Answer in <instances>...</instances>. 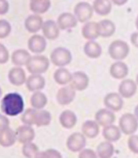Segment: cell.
Returning <instances> with one entry per match:
<instances>
[{
    "instance_id": "cell-32",
    "label": "cell",
    "mask_w": 138,
    "mask_h": 158,
    "mask_svg": "<svg viewBox=\"0 0 138 158\" xmlns=\"http://www.w3.org/2000/svg\"><path fill=\"white\" fill-rule=\"evenodd\" d=\"M111 143L112 142L106 141L98 145L96 153L98 157L100 158H110L113 156L115 148Z\"/></svg>"
},
{
    "instance_id": "cell-3",
    "label": "cell",
    "mask_w": 138,
    "mask_h": 158,
    "mask_svg": "<svg viewBox=\"0 0 138 158\" xmlns=\"http://www.w3.org/2000/svg\"><path fill=\"white\" fill-rule=\"evenodd\" d=\"M109 53L110 58L113 60L117 61L123 60L128 56L129 46L127 42L123 40H115L109 46Z\"/></svg>"
},
{
    "instance_id": "cell-39",
    "label": "cell",
    "mask_w": 138,
    "mask_h": 158,
    "mask_svg": "<svg viewBox=\"0 0 138 158\" xmlns=\"http://www.w3.org/2000/svg\"><path fill=\"white\" fill-rule=\"evenodd\" d=\"M127 145L129 149L133 153L138 154V135H131L130 136L128 139Z\"/></svg>"
},
{
    "instance_id": "cell-44",
    "label": "cell",
    "mask_w": 138,
    "mask_h": 158,
    "mask_svg": "<svg viewBox=\"0 0 138 158\" xmlns=\"http://www.w3.org/2000/svg\"><path fill=\"white\" fill-rule=\"evenodd\" d=\"M131 44L138 48V32H134L131 35Z\"/></svg>"
},
{
    "instance_id": "cell-48",
    "label": "cell",
    "mask_w": 138,
    "mask_h": 158,
    "mask_svg": "<svg viewBox=\"0 0 138 158\" xmlns=\"http://www.w3.org/2000/svg\"><path fill=\"white\" fill-rule=\"evenodd\" d=\"M2 95V90L1 87H0V98H1Z\"/></svg>"
},
{
    "instance_id": "cell-5",
    "label": "cell",
    "mask_w": 138,
    "mask_h": 158,
    "mask_svg": "<svg viewBox=\"0 0 138 158\" xmlns=\"http://www.w3.org/2000/svg\"><path fill=\"white\" fill-rule=\"evenodd\" d=\"M119 128L125 135H131L136 133L138 129V119L135 114L125 113L119 119Z\"/></svg>"
},
{
    "instance_id": "cell-26",
    "label": "cell",
    "mask_w": 138,
    "mask_h": 158,
    "mask_svg": "<svg viewBox=\"0 0 138 158\" xmlns=\"http://www.w3.org/2000/svg\"><path fill=\"white\" fill-rule=\"evenodd\" d=\"M82 34L83 37L88 40H94L99 36L98 23L94 22H86L82 27Z\"/></svg>"
},
{
    "instance_id": "cell-13",
    "label": "cell",
    "mask_w": 138,
    "mask_h": 158,
    "mask_svg": "<svg viewBox=\"0 0 138 158\" xmlns=\"http://www.w3.org/2000/svg\"><path fill=\"white\" fill-rule=\"evenodd\" d=\"M95 121L102 127L113 124L115 121V115L112 110L108 109H101L95 114Z\"/></svg>"
},
{
    "instance_id": "cell-11",
    "label": "cell",
    "mask_w": 138,
    "mask_h": 158,
    "mask_svg": "<svg viewBox=\"0 0 138 158\" xmlns=\"http://www.w3.org/2000/svg\"><path fill=\"white\" fill-rule=\"evenodd\" d=\"M28 47L32 52L41 54L44 52L47 48L46 39L41 35L34 34L28 41Z\"/></svg>"
},
{
    "instance_id": "cell-19",
    "label": "cell",
    "mask_w": 138,
    "mask_h": 158,
    "mask_svg": "<svg viewBox=\"0 0 138 158\" xmlns=\"http://www.w3.org/2000/svg\"><path fill=\"white\" fill-rule=\"evenodd\" d=\"M110 74L113 78L115 79H123L129 74V68L125 63L117 61L110 66Z\"/></svg>"
},
{
    "instance_id": "cell-15",
    "label": "cell",
    "mask_w": 138,
    "mask_h": 158,
    "mask_svg": "<svg viewBox=\"0 0 138 158\" xmlns=\"http://www.w3.org/2000/svg\"><path fill=\"white\" fill-rule=\"evenodd\" d=\"M42 30L45 38L50 40L57 39L60 35V27L57 23L51 19L43 22Z\"/></svg>"
},
{
    "instance_id": "cell-28",
    "label": "cell",
    "mask_w": 138,
    "mask_h": 158,
    "mask_svg": "<svg viewBox=\"0 0 138 158\" xmlns=\"http://www.w3.org/2000/svg\"><path fill=\"white\" fill-rule=\"evenodd\" d=\"M84 52L88 58H98L101 56L102 50V47L99 44L93 40H90L85 44Z\"/></svg>"
},
{
    "instance_id": "cell-14",
    "label": "cell",
    "mask_w": 138,
    "mask_h": 158,
    "mask_svg": "<svg viewBox=\"0 0 138 158\" xmlns=\"http://www.w3.org/2000/svg\"><path fill=\"white\" fill-rule=\"evenodd\" d=\"M26 86L28 90L31 92L39 91L44 89L45 86V79L41 74H32L26 78Z\"/></svg>"
},
{
    "instance_id": "cell-42",
    "label": "cell",
    "mask_w": 138,
    "mask_h": 158,
    "mask_svg": "<svg viewBox=\"0 0 138 158\" xmlns=\"http://www.w3.org/2000/svg\"><path fill=\"white\" fill-rule=\"evenodd\" d=\"M9 11V3L7 0H0V15H4Z\"/></svg>"
},
{
    "instance_id": "cell-10",
    "label": "cell",
    "mask_w": 138,
    "mask_h": 158,
    "mask_svg": "<svg viewBox=\"0 0 138 158\" xmlns=\"http://www.w3.org/2000/svg\"><path fill=\"white\" fill-rule=\"evenodd\" d=\"M89 77L82 71H77L72 74L71 86L78 91H82L87 89L89 85Z\"/></svg>"
},
{
    "instance_id": "cell-9",
    "label": "cell",
    "mask_w": 138,
    "mask_h": 158,
    "mask_svg": "<svg viewBox=\"0 0 138 158\" xmlns=\"http://www.w3.org/2000/svg\"><path fill=\"white\" fill-rule=\"evenodd\" d=\"M76 97V90L72 86H65L58 90L56 95L57 102L61 105H68Z\"/></svg>"
},
{
    "instance_id": "cell-18",
    "label": "cell",
    "mask_w": 138,
    "mask_h": 158,
    "mask_svg": "<svg viewBox=\"0 0 138 158\" xmlns=\"http://www.w3.org/2000/svg\"><path fill=\"white\" fill-rule=\"evenodd\" d=\"M8 79L11 85L21 86L26 81L25 71L20 67H14L9 71Z\"/></svg>"
},
{
    "instance_id": "cell-45",
    "label": "cell",
    "mask_w": 138,
    "mask_h": 158,
    "mask_svg": "<svg viewBox=\"0 0 138 158\" xmlns=\"http://www.w3.org/2000/svg\"><path fill=\"white\" fill-rule=\"evenodd\" d=\"M127 1L128 0H112V2L114 4L119 6L125 4V3L127 2Z\"/></svg>"
},
{
    "instance_id": "cell-27",
    "label": "cell",
    "mask_w": 138,
    "mask_h": 158,
    "mask_svg": "<svg viewBox=\"0 0 138 158\" xmlns=\"http://www.w3.org/2000/svg\"><path fill=\"white\" fill-rule=\"evenodd\" d=\"M102 135L106 141L110 142H115L119 140L121 137V131L119 127L113 124L104 127Z\"/></svg>"
},
{
    "instance_id": "cell-41",
    "label": "cell",
    "mask_w": 138,
    "mask_h": 158,
    "mask_svg": "<svg viewBox=\"0 0 138 158\" xmlns=\"http://www.w3.org/2000/svg\"><path fill=\"white\" fill-rule=\"evenodd\" d=\"M96 153L92 149H83L80 152L78 155L79 158H96L97 157Z\"/></svg>"
},
{
    "instance_id": "cell-23",
    "label": "cell",
    "mask_w": 138,
    "mask_h": 158,
    "mask_svg": "<svg viewBox=\"0 0 138 158\" xmlns=\"http://www.w3.org/2000/svg\"><path fill=\"white\" fill-rule=\"evenodd\" d=\"M60 123L65 129H72L77 123V117L72 110H65L63 111L60 116Z\"/></svg>"
},
{
    "instance_id": "cell-21",
    "label": "cell",
    "mask_w": 138,
    "mask_h": 158,
    "mask_svg": "<svg viewBox=\"0 0 138 158\" xmlns=\"http://www.w3.org/2000/svg\"><path fill=\"white\" fill-rule=\"evenodd\" d=\"M17 141L16 132L10 127H7L0 131V145L3 148L12 146Z\"/></svg>"
},
{
    "instance_id": "cell-38",
    "label": "cell",
    "mask_w": 138,
    "mask_h": 158,
    "mask_svg": "<svg viewBox=\"0 0 138 158\" xmlns=\"http://www.w3.org/2000/svg\"><path fill=\"white\" fill-rule=\"evenodd\" d=\"M37 157L41 158H61L62 156L60 152L54 149H49L42 152H39Z\"/></svg>"
},
{
    "instance_id": "cell-29",
    "label": "cell",
    "mask_w": 138,
    "mask_h": 158,
    "mask_svg": "<svg viewBox=\"0 0 138 158\" xmlns=\"http://www.w3.org/2000/svg\"><path fill=\"white\" fill-rule=\"evenodd\" d=\"M50 7V0H31L30 3V9L35 14L46 13Z\"/></svg>"
},
{
    "instance_id": "cell-47",
    "label": "cell",
    "mask_w": 138,
    "mask_h": 158,
    "mask_svg": "<svg viewBox=\"0 0 138 158\" xmlns=\"http://www.w3.org/2000/svg\"><path fill=\"white\" fill-rule=\"evenodd\" d=\"M136 26L137 29L138 30V16H137V18L136 19Z\"/></svg>"
},
{
    "instance_id": "cell-6",
    "label": "cell",
    "mask_w": 138,
    "mask_h": 158,
    "mask_svg": "<svg viewBox=\"0 0 138 158\" xmlns=\"http://www.w3.org/2000/svg\"><path fill=\"white\" fill-rule=\"evenodd\" d=\"M86 145V136L83 133H73L68 137L66 141L67 148L70 152H80Z\"/></svg>"
},
{
    "instance_id": "cell-2",
    "label": "cell",
    "mask_w": 138,
    "mask_h": 158,
    "mask_svg": "<svg viewBox=\"0 0 138 158\" xmlns=\"http://www.w3.org/2000/svg\"><path fill=\"white\" fill-rule=\"evenodd\" d=\"M49 60L42 55L31 56L26 65L28 71L30 74H41L47 72L49 68Z\"/></svg>"
},
{
    "instance_id": "cell-36",
    "label": "cell",
    "mask_w": 138,
    "mask_h": 158,
    "mask_svg": "<svg viewBox=\"0 0 138 158\" xmlns=\"http://www.w3.org/2000/svg\"><path fill=\"white\" fill-rule=\"evenodd\" d=\"M37 109L29 108L26 109L21 117V121L24 125L32 126L35 123Z\"/></svg>"
},
{
    "instance_id": "cell-7",
    "label": "cell",
    "mask_w": 138,
    "mask_h": 158,
    "mask_svg": "<svg viewBox=\"0 0 138 158\" xmlns=\"http://www.w3.org/2000/svg\"><path fill=\"white\" fill-rule=\"evenodd\" d=\"M93 7L87 2H80L74 7V14L78 21L84 23L92 17Z\"/></svg>"
},
{
    "instance_id": "cell-33",
    "label": "cell",
    "mask_w": 138,
    "mask_h": 158,
    "mask_svg": "<svg viewBox=\"0 0 138 158\" xmlns=\"http://www.w3.org/2000/svg\"><path fill=\"white\" fill-rule=\"evenodd\" d=\"M30 102L33 108L42 109L47 105L48 99L44 93L41 91H36L31 96Z\"/></svg>"
},
{
    "instance_id": "cell-12",
    "label": "cell",
    "mask_w": 138,
    "mask_h": 158,
    "mask_svg": "<svg viewBox=\"0 0 138 158\" xmlns=\"http://www.w3.org/2000/svg\"><path fill=\"white\" fill-rule=\"evenodd\" d=\"M17 141L19 143L25 144L29 142L33 141L35 137V132L30 125H22L16 131Z\"/></svg>"
},
{
    "instance_id": "cell-20",
    "label": "cell",
    "mask_w": 138,
    "mask_h": 158,
    "mask_svg": "<svg viewBox=\"0 0 138 158\" xmlns=\"http://www.w3.org/2000/svg\"><path fill=\"white\" fill-rule=\"evenodd\" d=\"M43 24L42 18L38 14L30 15L28 17L24 22L26 29L30 33H37L42 29Z\"/></svg>"
},
{
    "instance_id": "cell-25",
    "label": "cell",
    "mask_w": 138,
    "mask_h": 158,
    "mask_svg": "<svg viewBox=\"0 0 138 158\" xmlns=\"http://www.w3.org/2000/svg\"><path fill=\"white\" fill-rule=\"evenodd\" d=\"M31 56L30 53L24 49H18L15 50L11 54V62L15 66H22L26 65Z\"/></svg>"
},
{
    "instance_id": "cell-17",
    "label": "cell",
    "mask_w": 138,
    "mask_h": 158,
    "mask_svg": "<svg viewBox=\"0 0 138 158\" xmlns=\"http://www.w3.org/2000/svg\"><path fill=\"white\" fill-rule=\"evenodd\" d=\"M137 91V84L131 79H126L122 81L119 86V93L125 98L132 97Z\"/></svg>"
},
{
    "instance_id": "cell-31",
    "label": "cell",
    "mask_w": 138,
    "mask_h": 158,
    "mask_svg": "<svg viewBox=\"0 0 138 158\" xmlns=\"http://www.w3.org/2000/svg\"><path fill=\"white\" fill-rule=\"evenodd\" d=\"M72 74L65 68H60L55 70L53 74V78L56 83L60 85H65L72 81Z\"/></svg>"
},
{
    "instance_id": "cell-43",
    "label": "cell",
    "mask_w": 138,
    "mask_h": 158,
    "mask_svg": "<svg viewBox=\"0 0 138 158\" xmlns=\"http://www.w3.org/2000/svg\"><path fill=\"white\" fill-rule=\"evenodd\" d=\"M10 121L6 116L0 114V131L9 127Z\"/></svg>"
},
{
    "instance_id": "cell-46",
    "label": "cell",
    "mask_w": 138,
    "mask_h": 158,
    "mask_svg": "<svg viewBox=\"0 0 138 158\" xmlns=\"http://www.w3.org/2000/svg\"><path fill=\"white\" fill-rule=\"evenodd\" d=\"M134 113H135L134 114H135V116L138 119V105L136 106V107L135 109V111H134Z\"/></svg>"
},
{
    "instance_id": "cell-30",
    "label": "cell",
    "mask_w": 138,
    "mask_h": 158,
    "mask_svg": "<svg viewBox=\"0 0 138 158\" xmlns=\"http://www.w3.org/2000/svg\"><path fill=\"white\" fill-rule=\"evenodd\" d=\"M92 7L97 14L106 15L111 11L112 3L110 0H94Z\"/></svg>"
},
{
    "instance_id": "cell-1",
    "label": "cell",
    "mask_w": 138,
    "mask_h": 158,
    "mask_svg": "<svg viewBox=\"0 0 138 158\" xmlns=\"http://www.w3.org/2000/svg\"><path fill=\"white\" fill-rule=\"evenodd\" d=\"M24 109L22 97L18 93H10L2 98L1 102L2 111L10 117L21 114Z\"/></svg>"
},
{
    "instance_id": "cell-16",
    "label": "cell",
    "mask_w": 138,
    "mask_h": 158,
    "mask_svg": "<svg viewBox=\"0 0 138 158\" xmlns=\"http://www.w3.org/2000/svg\"><path fill=\"white\" fill-rule=\"evenodd\" d=\"M57 23L60 29L66 30L76 27L78 23V19L72 14L65 12L58 17Z\"/></svg>"
},
{
    "instance_id": "cell-4",
    "label": "cell",
    "mask_w": 138,
    "mask_h": 158,
    "mask_svg": "<svg viewBox=\"0 0 138 158\" xmlns=\"http://www.w3.org/2000/svg\"><path fill=\"white\" fill-rule=\"evenodd\" d=\"M51 61L58 67H64L72 62V56L70 51L63 47L55 48L51 54Z\"/></svg>"
},
{
    "instance_id": "cell-40",
    "label": "cell",
    "mask_w": 138,
    "mask_h": 158,
    "mask_svg": "<svg viewBox=\"0 0 138 158\" xmlns=\"http://www.w3.org/2000/svg\"><path fill=\"white\" fill-rule=\"evenodd\" d=\"M10 58L9 52L6 47L0 43V64H6Z\"/></svg>"
},
{
    "instance_id": "cell-34",
    "label": "cell",
    "mask_w": 138,
    "mask_h": 158,
    "mask_svg": "<svg viewBox=\"0 0 138 158\" xmlns=\"http://www.w3.org/2000/svg\"><path fill=\"white\" fill-rule=\"evenodd\" d=\"M51 114L50 112L46 110L37 109L36 113V117H35V123L34 125L37 127H44L47 126L51 123Z\"/></svg>"
},
{
    "instance_id": "cell-37",
    "label": "cell",
    "mask_w": 138,
    "mask_h": 158,
    "mask_svg": "<svg viewBox=\"0 0 138 158\" xmlns=\"http://www.w3.org/2000/svg\"><path fill=\"white\" fill-rule=\"evenodd\" d=\"M11 27L9 22L6 19H0V39L6 38L10 35Z\"/></svg>"
},
{
    "instance_id": "cell-22",
    "label": "cell",
    "mask_w": 138,
    "mask_h": 158,
    "mask_svg": "<svg viewBox=\"0 0 138 158\" xmlns=\"http://www.w3.org/2000/svg\"><path fill=\"white\" fill-rule=\"evenodd\" d=\"M98 29L99 36L109 38L115 32L116 27L115 23L109 19H102L98 23Z\"/></svg>"
},
{
    "instance_id": "cell-8",
    "label": "cell",
    "mask_w": 138,
    "mask_h": 158,
    "mask_svg": "<svg viewBox=\"0 0 138 158\" xmlns=\"http://www.w3.org/2000/svg\"><path fill=\"white\" fill-rule=\"evenodd\" d=\"M119 93H110L104 98V104L108 109L112 111H119L123 108L124 102Z\"/></svg>"
},
{
    "instance_id": "cell-49",
    "label": "cell",
    "mask_w": 138,
    "mask_h": 158,
    "mask_svg": "<svg viewBox=\"0 0 138 158\" xmlns=\"http://www.w3.org/2000/svg\"><path fill=\"white\" fill-rule=\"evenodd\" d=\"M136 82H137V84L138 85V74H137V77H136Z\"/></svg>"
},
{
    "instance_id": "cell-24",
    "label": "cell",
    "mask_w": 138,
    "mask_h": 158,
    "mask_svg": "<svg viewBox=\"0 0 138 158\" xmlns=\"http://www.w3.org/2000/svg\"><path fill=\"white\" fill-rule=\"evenodd\" d=\"M82 133L90 139H93L98 136L100 132L99 125L96 121L88 120L85 121L82 126Z\"/></svg>"
},
{
    "instance_id": "cell-35",
    "label": "cell",
    "mask_w": 138,
    "mask_h": 158,
    "mask_svg": "<svg viewBox=\"0 0 138 158\" xmlns=\"http://www.w3.org/2000/svg\"><path fill=\"white\" fill-rule=\"evenodd\" d=\"M22 150L23 155L28 158L37 157L40 152L38 146L32 141L24 144Z\"/></svg>"
}]
</instances>
